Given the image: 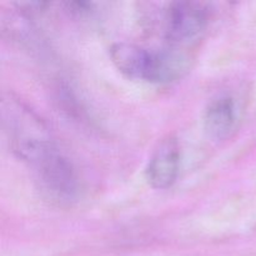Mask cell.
Returning <instances> with one entry per match:
<instances>
[{"mask_svg": "<svg viewBox=\"0 0 256 256\" xmlns=\"http://www.w3.org/2000/svg\"><path fill=\"white\" fill-rule=\"evenodd\" d=\"M29 125H25V130H20V134H15V152L30 165L40 190L48 199L58 204H69L79 192L74 166L54 142L44 136V129L38 122L30 129Z\"/></svg>", "mask_w": 256, "mask_h": 256, "instance_id": "6da1fadb", "label": "cell"}, {"mask_svg": "<svg viewBox=\"0 0 256 256\" xmlns=\"http://www.w3.org/2000/svg\"><path fill=\"white\" fill-rule=\"evenodd\" d=\"M204 4L196 2H172L165 16V32L172 46L182 48L202 39L209 22Z\"/></svg>", "mask_w": 256, "mask_h": 256, "instance_id": "7a4b0ae2", "label": "cell"}, {"mask_svg": "<svg viewBox=\"0 0 256 256\" xmlns=\"http://www.w3.org/2000/svg\"><path fill=\"white\" fill-rule=\"evenodd\" d=\"M180 168V146L174 138L162 140L155 149L145 169L148 184L158 190L172 188Z\"/></svg>", "mask_w": 256, "mask_h": 256, "instance_id": "3957f363", "label": "cell"}, {"mask_svg": "<svg viewBox=\"0 0 256 256\" xmlns=\"http://www.w3.org/2000/svg\"><path fill=\"white\" fill-rule=\"evenodd\" d=\"M190 58L175 46L152 52L149 70L145 82L152 84H169L180 79L188 72Z\"/></svg>", "mask_w": 256, "mask_h": 256, "instance_id": "277c9868", "label": "cell"}, {"mask_svg": "<svg viewBox=\"0 0 256 256\" xmlns=\"http://www.w3.org/2000/svg\"><path fill=\"white\" fill-rule=\"evenodd\" d=\"M238 110L234 98L218 95L210 100L204 114V128L210 138L215 140L226 139L236 124Z\"/></svg>", "mask_w": 256, "mask_h": 256, "instance_id": "5b68a950", "label": "cell"}, {"mask_svg": "<svg viewBox=\"0 0 256 256\" xmlns=\"http://www.w3.org/2000/svg\"><path fill=\"white\" fill-rule=\"evenodd\" d=\"M112 64L122 74L134 80H146L152 50L132 42H116L110 48Z\"/></svg>", "mask_w": 256, "mask_h": 256, "instance_id": "8992f818", "label": "cell"}]
</instances>
